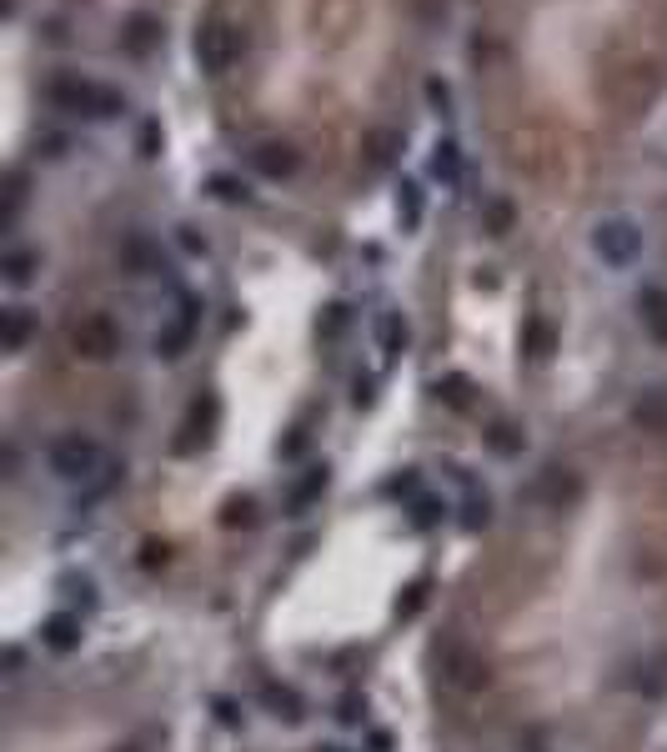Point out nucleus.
<instances>
[{
	"instance_id": "aec40b11",
	"label": "nucleus",
	"mask_w": 667,
	"mask_h": 752,
	"mask_svg": "<svg viewBox=\"0 0 667 752\" xmlns=\"http://www.w3.org/2000/svg\"><path fill=\"white\" fill-rule=\"evenodd\" d=\"M116 482H121V467H116V462H106V467H101V472H96V477H91V482L81 487L76 507H91V502H101V497H106V492H111Z\"/></svg>"
},
{
	"instance_id": "5701e85b",
	"label": "nucleus",
	"mask_w": 667,
	"mask_h": 752,
	"mask_svg": "<svg viewBox=\"0 0 667 752\" xmlns=\"http://www.w3.org/2000/svg\"><path fill=\"white\" fill-rule=\"evenodd\" d=\"M457 171H462V156H457V146H452V141H442V146H437V156H432V176L457 181Z\"/></svg>"
},
{
	"instance_id": "39448f33",
	"label": "nucleus",
	"mask_w": 667,
	"mask_h": 752,
	"mask_svg": "<svg viewBox=\"0 0 667 752\" xmlns=\"http://www.w3.org/2000/svg\"><path fill=\"white\" fill-rule=\"evenodd\" d=\"M241 56V36H236V26H206L201 36H196V61H201V71L206 76H221V71H231V61Z\"/></svg>"
},
{
	"instance_id": "9d476101",
	"label": "nucleus",
	"mask_w": 667,
	"mask_h": 752,
	"mask_svg": "<svg viewBox=\"0 0 667 752\" xmlns=\"http://www.w3.org/2000/svg\"><path fill=\"white\" fill-rule=\"evenodd\" d=\"M447 677H452L457 687L477 692V687H487V662H482L477 652H447Z\"/></svg>"
},
{
	"instance_id": "473e14b6",
	"label": "nucleus",
	"mask_w": 667,
	"mask_h": 752,
	"mask_svg": "<svg viewBox=\"0 0 667 752\" xmlns=\"http://www.w3.org/2000/svg\"><path fill=\"white\" fill-rule=\"evenodd\" d=\"M427 96H432V101H437V106H442V111H447V101H452V96H447V86H442V81H427Z\"/></svg>"
},
{
	"instance_id": "412c9836",
	"label": "nucleus",
	"mask_w": 667,
	"mask_h": 752,
	"mask_svg": "<svg viewBox=\"0 0 667 752\" xmlns=\"http://www.w3.org/2000/svg\"><path fill=\"white\" fill-rule=\"evenodd\" d=\"M397 211H402V226H407V231H417V226H422V186H417V181H402V191H397Z\"/></svg>"
},
{
	"instance_id": "c756f323",
	"label": "nucleus",
	"mask_w": 667,
	"mask_h": 752,
	"mask_svg": "<svg viewBox=\"0 0 667 752\" xmlns=\"http://www.w3.org/2000/svg\"><path fill=\"white\" fill-rule=\"evenodd\" d=\"M437 392H447V402H452V407H462V402H467V376H447V382H442Z\"/></svg>"
},
{
	"instance_id": "7c9ffc66",
	"label": "nucleus",
	"mask_w": 667,
	"mask_h": 752,
	"mask_svg": "<svg viewBox=\"0 0 667 752\" xmlns=\"http://www.w3.org/2000/svg\"><path fill=\"white\" fill-rule=\"evenodd\" d=\"M156 151H161V126L146 121V126H141V156H156Z\"/></svg>"
},
{
	"instance_id": "423d86ee",
	"label": "nucleus",
	"mask_w": 667,
	"mask_h": 752,
	"mask_svg": "<svg viewBox=\"0 0 667 752\" xmlns=\"http://www.w3.org/2000/svg\"><path fill=\"white\" fill-rule=\"evenodd\" d=\"M196 311H201L196 301H181V311H176V316L156 331V351H161L166 361H176V356H186V351H191V336H196V321H201Z\"/></svg>"
},
{
	"instance_id": "7ed1b4c3",
	"label": "nucleus",
	"mask_w": 667,
	"mask_h": 752,
	"mask_svg": "<svg viewBox=\"0 0 667 752\" xmlns=\"http://www.w3.org/2000/svg\"><path fill=\"white\" fill-rule=\"evenodd\" d=\"M51 101H56L61 111H81V116H116V111H126V101H121L116 91L91 86V81H71V76L51 86Z\"/></svg>"
},
{
	"instance_id": "4468645a",
	"label": "nucleus",
	"mask_w": 667,
	"mask_h": 752,
	"mask_svg": "<svg viewBox=\"0 0 667 752\" xmlns=\"http://www.w3.org/2000/svg\"><path fill=\"white\" fill-rule=\"evenodd\" d=\"M321 492H326V467H311V472H306V477L291 487V497H286V512H291V517H301V512H306V507H311Z\"/></svg>"
},
{
	"instance_id": "393cba45",
	"label": "nucleus",
	"mask_w": 667,
	"mask_h": 752,
	"mask_svg": "<svg viewBox=\"0 0 667 752\" xmlns=\"http://www.w3.org/2000/svg\"><path fill=\"white\" fill-rule=\"evenodd\" d=\"M487 231L507 236L512 231V201H487Z\"/></svg>"
},
{
	"instance_id": "0eeeda50",
	"label": "nucleus",
	"mask_w": 667,
	"mask_h": 752,
	"mask_svg": "<svg viewBox=\"0 0 667 752\" xmlns=\"http://www.w3.org/2000/svg\"><path fill=\"white\" fill-rule=\"evenodd\" d=\"M251 166H256L261 176L281 181V176H291V171L301 166V156H296V146H286V141H261V146L251 151Z\"/></svg>"
},
{
	"instance_id": "2f4dec72",
	"label": "nucleus",
	"mask_w": 667,
	"mask_h": 752,
	"mask_svg": "<svg viewBox=\"0 0 667 752\" xmlns=\"http://www.w3.org/2000/svg\"><path fill=\"white\" fill-rule=\"evenodd\" d=\"M342 321H347V306H331V316H326V336H337V331H342Z\"/></svg>"
},
{
	"instance_id": "20e7f679",
	"label": "nucleus",
	"mask_w": 667,
	"mask_h": 752,
	"mask_svg": "<svg viewBox=\"0 0 667 752\" xmlns=\"http://www.w3.org/2000/svg\"><path fill=\"white\" fill-rule=\"evenodd\" d=\"M71 351L86 356V361H111L121 351V326L106 316V311H91L71 326Z\"/></svg>"
},
{
	"instance_id": "f3484780",
	"label": "nucleus",
	"mask_w": 667,
	"mask_h": 752,
	"mask_svg": "<svg viewBox=\"0 0 667 752\" xmlns=\"http://www.w3.org/2000/svg\"><path fill=\"white\" fill-rule=\"evenodd\" d=\"M31 326H36V321H31L26 306H6V316H0V336H6L11 351H21V346L31 341Z\"/></svg>"
},
{
	"instance_id": "ddd939ff",
	"label": "nucleus",
	"mask_w": 667,
	"mask_h": 752,
	"mask_svg": "<svg viewBox=\"0 0 667 752\" xmlns=\"http://www.w3.org/2000/svg\"><path fill=\"white\" fill-rule=\"evenodd\" d=\"M642 326H647V336L657 346H667V291L662 286L642 291Z\"/></svg>"
},
{
	"instance_id": "9b49d317",
	"label": "nucleus",
	"mask_w": 667,
	"mask_h": 752,
	"mask_svg": "<svg viewBox=\"0 0 667 752\" xmlns=\"http://www.w3.org/2000/svg\"><path fill=\"white\" fill-rule=\"evenodd\" d=\"M407 341H412V331H407L402 311H382V316H377V346H382V356H387V361L402 356Z\"/></svg>"
},
{
	"instance_id": "1a4fd4ad",
	"label": "nucleus",
	"mask_w": 667,
	"mask_h": 752,
	"mask_svg": "<svg viewBox=\"0 0 667 752\" xmlns=\"http://www.w3.org/2000/svg\"><path fill=\"white\" fill-rule=\"evenodd\" d=\"M41 642H46L51 652L81 647V617H76V612H51V617L41 622Z\"/></svg>"
},
{
	"instance_id": "c85d7f7f",
	"label": "nucleus",
	"mask_w": 667,
	"mask_h": 752,
	"mask_svg": "<svg viewBox=\"0 0 667 752\" xmlns=\"http://www.w3.org/2000/svg\"><path fill=\"white\" fill-rule=\"evenodd\" d=\"M412 522H417L422 532H427V527H437V522H442V502H432V497H422V502H417V517H412Z\"/></svg>"
},
{
	"instance_id": "2eb2a0df",
	"label": "nucleus",
	"mask_w": 667,
	"mask_h": 752,
	"mask_svg": "<svg viewBox=\"0 0 667 752\" xmlns=\"http://www.w3.org/2000/svg\"><path fill=\"white\" fill-rule=\"evenodd\" d=\"M397 151H402V131L377 126V131L367 136V161H372V166H392V161H397Z\"/></svg>"
},
{
	"instance_id": "a211bd4d",
	"label": "nucleus",
	"mask_w": 667,
	"mask_h": 752,
	"mask_svg": "<svg viewBox=\"0 0 667 752\" xmlns=\"http://www.w3.org/2000/svg\"><path fill=\"white\" fill-rule=\"evenodd\" d=\"M156 41H161V26H156L151 16H131V26H126V51H131V56H146V51H156Z\"/></svg>"
},
{
	"instance_id": "f03ea898",
	"label": "nucleus",
	"mask_w": 667,
	"mask_h": 752,
	"mask_svg": "<svg viewBox=\"0 0 667 752\" xmlns=\"http://www.w3.org/2000/svg\"><path fill=\"white\" fill-rule=\"evenodd\" d=\"M592 251L602 256V266L612 271H627L637 256H642V226L632 216H602L592 226Z\"/></svg>"
},
{
	"instance_id": "6ab92c4d",
	"label": "nucleus",
	"mask_w": 667,
	"mask_h": 752,
	"mask_svg": "<svg viewBox=\"0 0 667 752\" xmlns=\"http://www.w3.org/2000/svg\"><path fill=\"white\" fill-rule=\"evenodd\" d=\"M552 341H557V336H552V326H547L542 316H532V321H527V331H522V351H527L532 361H547V356H552Z\"/></svg>"
},
{
	"instance_id": "6e6552de",
	"label": "nucleus",
	"mask_w": 667,
	"mask_h": 752,
	"mask_svg": "<svg viewBox=\"0 0 667 752\" xmlns=\"http://www.w3.org/2000/svg\"><path fill=\"white\" fill-rule=\"evenodd\" d=\"M216 417H221V402H216V397L191 402V417H186V427H181L186 437H181L176 447H181V452H191L196 442H206V437H211V427H216Z\"/></svg>"
},
{
	"instance_id": "f257e3e1",
	"label": "nucleus",
	"mask_w": 667,
	"mask_h": 752,
	"mask_svg": "<svg viewBox=\"0 0 667 752\" xmlns=\"http://www.w3.org/2000/svg\"><path fill=\"white\" fill-rule=\"evenodd\" d=\"M46 462H51V472H56L61 482H81V487H86V482L106 467V452H101V442L86 437V432H61V437L51 442Z\"/></svg>"
},
{
	"instance_id": "72a5a7b5",
	"label": "nucleus",
	"mask_w": 667,
	"mask_h": 752,
	"mask_svg": "<svg viewBox=\"0 0 667 752\" xmlns=\"http://www.w3.org/2000/svg\"><path fill=\"white\" fill-rule=\"evenodd\" d=\"M321 752H347V747H321Z\"/></svg>"
},
{
	"instance_id": "4be33fe9",
	"label": "nucleus",
	"mask_w": 667,
	"mask_h": 752,
	"mask_svg": "<svg viewBox=\"0 0 667 752\" xmlns=\"http://www.w3.org/2000/svg\"><path fill=\"white\" fill-rule=\"evenodd\" d=\"M36 266H41V261H36V251H11L6 261H0V271H6V281H11V286H26V281L36 276Z\"/></svg>"
},
{
	"instance_id": "f8f14e48",
	"label": "nucleus",
	"mask_w": 667,
	"mask_h": 752,
	"mask_svg": "<svg viewBox=\"0 0 667 752\" xmlns=\"http://www.w3.org/2000/svg\"><path fill=\"white\" fill-rule=\"evenodd\" d=\"M261 702H266V712H271V717H286V722H301V712H306L301 692H296V687H281V682L261 687Z\"/></svg>"
},
{
	"instance_id": "bb28decb",
	"label": "nucleus",
	"mask_w": 667,
	"mask_h": 752,
	"mask_svg": "<svg viewBox=\"0 0 667 752\" xmlns=\"http://www.w3.org/2000/svg\"><path fill=\"white\" fill-rule=\"evenodd\" d=\"M211 191H216L221 201H251V191H246L241 181H231V176H211Z\"/></svg>"
},
{
	"instance_id": "cd10ccee",
	"label": "nucleus",
	"mask_w": 667,
	"mask_h": 752,
	"mask_svg": "<svg viewBox=\"0 0 667 752\" xmlns=\"http://www.w3.org/2000/svg\"><path fill=\"white\" fill-rule=\"evenodd\" d=\"M337 717H342V722H362V717H367V697L347 692V697L337 702Z\"/></svg>"
},
{
	"instance_id": "b1692460",
	"label": "nucleus",
	"mask_w": 667,
	"mask_h": 752,
	"mask_svg": "<svg viewBox=\"0 0 667 752\" xmlns=\"http://www.w3.org/2000/svg\"><path fill=\"white\" fill-rule=\"evenodd\" d=\"M487 522H492V502H487V492H472V497H467V512H462V527L477 532V527H487Z\"/></svg>"
},
{
	"instance_id": "dca6fc26",
	"label": "nucleus",
	"mask_w": 667,
	"mask_h": 752,
	"mask_svg": "<svg viewBox=\"0 0 667 752\" xmlns=\"http://www.w3.org/2000/svg\"><path fill=\"white\" fill-rule=\"evenodd\" d=\"M577 492H582V482H577L572 472H557V467H547V472H542V497H547L552 507L577 502Z\"/></svg>"
},
{
	"instance_id": "a878e982",
	"label": "nucleus",
	"mask_w": 667,
	"mask_h": 752,
	"mask_svg": "<svg viewBox=\"0 0 667 752\" xmlns=\"http://www.w3.org/2000/svg\"><path fill=\"white\" fill-rule=\"evenodd\" d=\"M487 442H492L497 457H517V452H522V432H512V427H492Z\"/></svg>"
}]
</instances>
